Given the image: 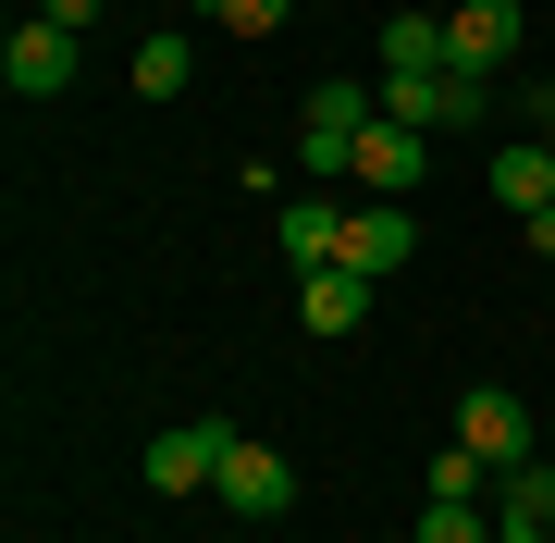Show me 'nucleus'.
Listing matches in <instances>:
<instances>
[{
    "label": "nucleus",
    "mask_w": 555,
    "mask_h": 543,
    "mask_svg": "<svg viewBox=\"0 0 555 543\" xmlns=\"http://www.w3.org/2000/svg\"><path fill=\"white\" fill-rule=\"evenodd\" d=\"M371 297H383V284H371V272H346V260H334V272H297V322H309L321 346L371 322Z\"/></svg>",
    "instance_id": "nucleus-9"
},
{
    "label": "nucleus",
    "mask_w": 555,
    "mask_h": 543,
    "mask_svg": "<svg viewBox=\"0 0 555 543\" xmlns=\"http://www.w3.org/2000/svg\"><path fill=\"white\" fill-rule=\"evenodd\" d=\"M358 185H371V198H408V185H420V137H408V124H371V137H358V161H346Z\"/></svg>",
    "instance_id": "nucleus-11"
},
{
    "label": "nucleus",
    "mask_w": 555,
    "mask_h": 543,
    "mask_svg": "<svg viewBox=\"0 0 555 543\" xmlns=\"http://www.w3.org/2000/svg\"><path fill=\"white\" fill-rule=\"evenodd\" d=\"M518 235H531V247H543V260H555V210H531V222H518Z\"/></svg>",
    "instance_id": "nucleus-20"
},
{
    "label": "nucleus",
    "mask_w": 555,
    "mask_h": 543,
    "mask_svg": "<svg viewBox=\"0 0 555 543\" xmlns=\"http://www.w3.org/2000/svg\"><path fill=\"white\" fill-rule=\"evenodd\" d=\"M420 543H506V531L481 519V506H433V519H420Z\"/></svg>",
    "instance_id": "nucleus-17"
},
{
    "label": "nucleus",
    "mask_w": 555,
    "mask_h": 543,
    "mask_svg": "<svg viewBox=\"0 0 555 543\" xmlns=\"http://www.w3.org/2000/svg\"><path fill=\"white\" fill-rule=\"evenodd\" d=\"M494 531H555V469H543V457L494 482Z\"/></svg>",
    "instance_id": "nucleus-14"
},
{
    "label": "nucleus",
    "mask_w": 555,
    "mask_h": 543,
    "mask_svg": "<svg viewBox=\"0 0 555 543\" xmlns=\"http://www.w3.org/2000/svg\"><path fill=\"white\" fill-rule=\"evenodd\" d=\"M0 75H13V100H62V87H75V25L25 13V25H13V50H0Z\"/></svg>",
    "instance_id": "nucleus-4"
},
{
    "label": "nucleus",
    "mask_w": 555,
    "mask_h": 543,
    "mask_svg": "<svg viewBox=\"0 0 555 543\" xmlns=\"http://www.w3.org/2000/svg\"><path fill=\"white\" fill-rule=\"evenodd\" d=\"M494 482H506V469H481L469 444H444V457L420 469V494H433V506H481V494H494Z\"/></svg>",
    "instance_id": "nucleus-15"
},
{
    "label": "nucleus",
    "mask_w": 555,
    "mask_h": 543,
    "mask_svg": "<svg viewBox=\"0 0 555 543\" xmlns=\"http://www.w3.org/2000/svg\"><path fill=\"white\" fill-rule=\"evenodd\" d=\"M481 185H494V198H506L518 222H531V210H555V137H506Z\"/></svg>",
    "instance_id": "nucleus-10"
},
{
    "label": "nucleus",
    "mask_w": 555,
    "mask_h": 543,
    "mask_svg": "<svg viewBox=\"0 0 555 543\" xmlns=\"http://www.w3.org/2000/svg\"><path fill=\"white\" fill-rule=\"evenodd\" d=\"M222 444H235V432H222V421H173V432H160L149 444V494H210V469H222Z\"/></svg>",
    "instance_id": "nucleus-7"
},
{
    "label": "nucleus",
    "mask_w": 555,
    "mask_h": 543,
    "mask_svg": "<svg viewBox=\"0 0 555 543\" xmlns=\"http://www.w3.org/2000/svg\"><path fill=\"white\" fill-rule=\"evenodd\" d=\"M518 124H531V137H555V75H518Z\"/></svg>",
    "instance_id": "nucleus-18"
},
{
    "label": "nucleus",
    "mask_w": 555,
    "mask_h": 543,
    "mask_svg": "<svg viewBox=\"0 0 555 543\" xmlns=\"http://www.w3.org/2000/svg\"><path fill=\"white\" fill-rule=\"evenodd\" d=\"M210 494H222V519H247V531H272L284 519V506H297V469H284L272 457V444H222V469H210Z\"/></svg>",
    "instance_id": "nucleus-2"
},
{
    "label": "nucleus",
    "mask_w": 555,
    "mask_h": 543,
    "mask_svg": "<svg viewBox=\"0 0 555 543\" xmlns=\"http://www.w3.org/2000/svg\"><path fill=\"white\" fill-rule=\"evenodd\" d=\"M383 124V87H358V75H321V100H309V124H297V173H321L334 185L346 161H358V137Z\"/></svg>",
    "instance_id": "nucleus-1"
},
{
    "label": "nucleus",
    "mask_w": 555,
    "mask_h": 543,
    "mask_svg": "<svg viewBox=\"0 0 555 543\" xmlns=\"http://www.w3.org/2000/svg\"><path fill=\"white\" fill-rule=\"evenodd\" d=\"M444 50H456V75L494 87L506 62H518V0H456V13H444Z\"/></svg>",
    "instance_id": "nucleus-5"
},
{
    "label": "nucleus",
    "mask_w": 555,
    "mask_h": 543,
    "mask_svg": "<svg viewBox=\"0 0 555 543\" xmlns=\"http://www.w3.org/2000/svg\"><path fill=\"white\" fill-rule=\"evenodd\" d=\"M506 543H555V531H506Z\"/></svg>",
    "instance_id": "nucleus-21"
},
{
    "label": "nucleus",
    "mask_w": 555,
    "mask_h": 543,
    "mask_svg": "<svg viewBox=\"0 0 555 543\" xmlns=\"http://www.w3.org/2000/svg\"><path fill=\"white\" fill-rule=\"evenodd\" d=\"M38 13H50V25H75V38H87V25L112 13V0H38Z\"/></svg>",
    "instance_id": "nucleus-19"
},
{
    "label": "nucleus",
    "mask_w": 555,
    "mask_h": 543,
    "mask_svg": "<svg viewBox=\"0 0 555 543\" xmlns=\"http://www.w3.org/2000/svg\"><path fill=\"white\" fill-rule=\"evenodd\" d=\"M456 444H469L481 469H531V408H518L506 383H469V396H456Z\"/></svg>",
    "instance_id": "nucleus-3"
},
{
    "label": "nucleus",
    "mask_w": 555,
    "mask_h": 543,
    "mask_svg": "<svg viewBox=\"0 0 555 543\" xmlns=\"http://www.w3.org/2000/svg\"><path fill=\"white\" fill-rule=\"evenodd\" d=\"M272 235H284V260H297V272H334V260H346V198H334V185H321V198H284Z\"/></svg>",
    "instance_id": "nucleus-8"
},
{
    "label": "nucleus",
    "mask_w": 555,
    "mask_h": 543,
    "mask_svg": "<svg viewBox=\"0 0 555 543\" xmlns=\"http://www.w3.org/2000/svg\"><path fill=\"white\" fill-rule=\"evenodd\" d=\"M383 75H456L444 13H396V25H383Z\"/></svg>",
    "instance_id": "nucleus-12"
},
{
    "label": "nucleus",
    "mask_w": 555,
    "mask_h": 543,
    "mask_svg": "<svg viewBox=\"0 0 555 543\" xmlns=\"http://www.w3.org/2000/svg\"><path fill=\"white\" fill-rule=\"evenodd\" d=\"M185 75H198V50H185V25H160V38H137V100H185Z\"/></svg>",
    "instance_id": "nucleus-13"
},
{
    "label": "nucleus",
    "mask_w": 555,
    "mask_h": 543,
    "mask_svg": "<svg viewBox=\"0 0 555 543\" xmlns=\"http://www.w3.org/2000/svg\"><path fill=\"white\" fill-rule=\"evenodd\" d=\"M408 260H420L408 198H358V210H346V272H371V284H383V272H408Z\"/></svg>",
    "instance_id": "nucleus-6"
},
{
    "label": "nucleus",
    "mask_w": 555,
    "mask_h": 543,
    "mask_svg": "<svg viewBox=\"0 0 555 543\" xmlns=\"http://www.w3.org/2000/svg\"><path fill=\"white\" fill-rule=\"evenodd\" d=\"M284 13H297V0H198V25H222V38H272Z\"/></svg>",
    "instance_id": "nucleus-16"
}]
</instances>
